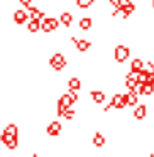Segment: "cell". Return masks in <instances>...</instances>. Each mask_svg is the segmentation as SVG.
<instances>
[{
  "label": "cell",
  "instance_id": "1",
  "mask_svg": "<svg viewBox=\"0 0 154 157\" xmlns=\"http://www.w3.org/2000/svg\"><path fill=\"white\" fill-rule=\"evenodd\" d=\"M49 64H51V68L54 69V71H61V69L66 68V58L61 54V52H56V54L51 56Z\"/></svg>",
  "mask_w": 154,
  "mask_h": 157
},
{
  "label": "cell",
  "instance_id": "2",
  "mask_svg": "<svg viewBox=\"0 0 154 157\" xmlns=\"http://www.w3.org/2000/svg\"><path fill=\"white\" fill-rule=\"evenodd\" d=\"M130 56V49L127 48V46H117L115 51H113V58H115L117 63H124L127 61Z\"/></svg>",
  "mask_w": 154,
  "mask_h": 157
},
{
  "label": "cell",
  "instance_id": "3",
  "mask_svg": "<svg viewBox=\"0 0 154 157\" xmlns=\"http://www.w3.org/2000/svg\"><path fill=\"white\" fill-rule=\"evenodd\" d=\"M0 140L7 145V149H17L19 147V140H17V137L15 135H10V133H7V132H4L2 133V137H0Z\"/></svg>",
  "mask_w": 154,
  "mask_h": 157
},
{
  "label": "cell",
  "instance_id": "4",
  "mask_svg": "<svg viewBox=\"0 0 154 157\" xmlns=\"http://www.w3.org/2000/svg\"><path fill=\"white\" fill-rule=\"evenodd\" d=\"M71 41H73L75 48L78 49L80 52H86L90 48H92V42H90V41H86V39H76L75 36H73V37H71Z\"/></svg>",
  "mask_w": 154,
  "mask_h": 157
},
{
  "label": "cell",
  "instance_id": "5",
  "mask_svg": "<svg viewBox=\"0 0 154 157\" xmlns=\"http://www.w3.org/2000/svg\"><path fill=\"white\" fill-rule=\"evenodd\" d=\"M112 106L115 110H122V108H125L127 106V101H125V95H113V98H112Z\"/></svg>",
  "mask_w": 154,
  "mask_h": 157
},
{
  "label": "cell",
  "instance_id": "6",
  "mask_svg": "<svg viewBox=\"0 0 154 157\" xmlns=\"http://www.w3.org/2000/svg\"><path fill=\"white\" fill-rule=\"evenodd\" d=\"M137 83H139V73L129 71V75L125 76V86H127V90H132Z\"/></svg>",
  "mask_w": 154,
  "mask_h": 157
},
{
  "label": "cell",
  "instance_id": "7",
  "mask_svg": "<svg viewBox=\"0 0 154 157\" xmlns=\"http://www.w3.org/2000/svg\"><path fill=\"white\" fill-rule=\"evenodd\" d=\"M29 21V14L26 12V9H17L14 12V22L15 24H24Z\"/></svg>",
  "mask_w": 154,
  "mask_h": 157
},
{
  "label": "cell",
  "instance_id": "8",
  "mask_svg": "<svg viewBox=\"0 0 154 157\" xmlns=\"http://www.w3.org/2000/svg\"><path fill=\"white\" fill-rule=\"evenodd\" d=\"M29 10V19H36V21H42L44 19V10L42 9H38V7H27Z\"/></svg>",
  "mask_w": 154,
  "mask_h": 157
},
{
  "label": "cell",
  "instance_id": "9",
  "mask_svg": "<svg viewBox=\"0 0 154 157\" xmlns=\"http://www.w3.org/2000/svg\"><path fill=\"white\" fill-rule=\"evenodd\" d=\"M90 96H92L93 103H98V105L105 101V91H102V90H92Z\"/></svg>",
  "mask_w": 154,
  "mask_h": 157
},
{
  "label": "cell",
  "instance_id": "10",
  "mask_svg": "<svg viewBox=\"0 0 154 157\" xmlns=\"http://www.w3.org/2000/svg\"><path fill=\"white\" fill-rule=\"evenodd\" d=\"M61 133V123L59 122H51L48 125V135H51V137H56V135H59Z\"/></svg>",
  "mask_w": 154,
  "mask_h": 157
},
{
  "label": "cell",
  "instance_id": "11",
  "mask_svg": "<svg viewBox=\"0 0 154 157\" xmlns=\"http://www.w3.org/2000/svg\"><path fill=\"white\" fill-rule=\"evenodd\" d=\"M147 115V106L146 105H139L134 108V117H136V120H144Z\"/></svg>",
  "mask_w": 154,
  "mask_h": 157
},
{
  "label": "cell",
  "instance_id": "12",
  "mask_svg": "<svg viewBox=\"0 0 154 157\" xmlns=\"http://www.w3.org/2000/svg\"><path fill=\"white\" fill-rule=\"evenodd\" d=\"M137 100H139V95H136L134 91L125 93V101H127V106H137Z\"/></svg>",
  "mask_w": 154,
  "mask_h": 157
},
{
  "label": "cell",
  "instance_id": "13",
  "mask_svg": "<svg viewBox=\"0 0 154 157\" xmlns=\"http://www.w3.org/2000/svg\"><path fill=\"white\" fill-rule=\"evenodd\" d=\"M41 29V21H36V19H29L27 22V31L31 32V34H36V32Z\"/></svg>",
  "mask_w": 154,
  "mask_h": 157
},
{
  "label": "cell",
  "instance_id": "14",
  "mask_svg": "<svg viewBox=\"0 0 154 157\" xmlns=\"http://www.w3.org/2000/svg\"><path fill=\"white\" fill-rule=\"evenodd\" d=\"M93 145L95 147H103L105 145V135L102 132H95L93 133Z\"/></svg>",
  "mask_w": 154,
  "mask_h": 157
},
{
  "label": "cell",
  "instance_id": "15",
  "mask_svg": "<svg viewBox=\"0 0 154 157\" xmlns=\"http://www.w3.org/2000/svg\"><path fill=\"white\" fill-rule=\"evenodd\" d=\"M68 88L69 90H76V91L81 88V81H80L78 76H71V78L68 79Z\"/></svg>",
  "mask_w": 154,
  "mask_h": 157
},
{
  "label": "cell",
  "instance_id": "16",
  "mask_svg": "<svg viewBox=\"0 0 154 157\" xmlns=\"http://www.w3.org/2000/svg\"><path fill=\"white\" fill-rule=\"evenodd\" d=\"M59 21H61V24L65 25V27H69L71 22H73V15L69 14V12H63L61 17H59Z\"/></svg>",
  "mask_w": 154,
  "mask_h": 157
},
{
  "label": "cell",
  "instance_id": "17",
  "mask_svg": "<svg viewBox=\"0 0 154 157\" xmlns=\"http://www.w3.org/2000/svg\"><path fill=\"white\" fill-rule=\"evenodd\" d=\"M78 25H80V29H81V31H88V29H92L93 21H92L90 17H83L81 21L78 22Z\"/></svg>",
  "mask_w": 154,
  "mask_h": 157
},
{
  "label": "cell",
  "instance_id": "18",
  "mask_svg": "<svg viewBox=\"0 0 154 157\" xmlns=\"http://www.w3.org/2000/svg\"><path fill=\"white\" fill-rule=\"evenodd\" d=\"M142 66H144V61L139 59V58H136V59H132V63H130V71L139 73L140 69H142Z\"/></svg>",
  "mask_w": 154,
  "mask_h": 157
},
{
  "label": "cell",
  "instance_id": "19",
  "mask_svg": "<svg viewBox=\"0 0 154 157\" xmlns=\"http://www.w3.org/2000/svg\"><path fill=\"white\" fill-rule=\"evenodd\" d=\"M140 93H142V95H147V96H149V95H152V93H154V85H152V83H142V90H140Z\"/></svg>",
  "mask_w": 154,
  "mask_h": 157
},
{
  "label": "cell",
  "instance_id": "20",
  "mask_svg": "<svg viewBox=\"0 0 154 157\" xmlns=\"http://www.w3.org/2000/svg\"><path fill=\"white\" fill-rule=\"evenodd\" d=\"M95 0H76V7L78 9H88L92 7V4Z\"/></svg>",
  "mask_w": 154,
  "mask_h": 157
},
{
  "label": "cell",
  "instance_id": "21",
  "mask_svg": "<svg viewBox=\"0 0 154 157\" xmlns=\"http://www.w3.org/2000/svg\"><path fill=\"white\" fill-rule=\"evenodd\" d=\"M4 132L10 133V135H15V137L19 135V128H17V125H14V123H9V125L5 127V130H4Z\"/></svg>",
  "mask_w": 154,
  "mask_h": 157
},
{
  "label": "cell",
  "instance_id": "22",
  "mask_svg": "<svg viewBox=\"0 0 154 157\" xmlns=\"http://www.w3.org/2000/svg\"><path fill=\"white\" fill-rule=\"evenodd\" d=\"M46 19H48V22L51 24L53 31H56V29L59 27V24H61V21H58V19H54V17H46Z\"/></svg>",
  "mask_w": 154,
  "mask_h": 157
},
{
  "label": "cell",
  "instance_id": "23",
  "mask_svg": "<svg viewBox=\"0 0 154 157\" xmlns=\"http://www.w3.org/2000/svg\"><path fill=\"white\" fill-rule=\"evenodd\" d=\"M142 69H144L146 73H154V63L146 61V63H144V66H142Z\"/></svg>",
  "mask_w": 154,
  "mask_h": 157
},
{
  "label": "cell",
  "instance_id": "24",
  "mask_svg": "<svg viewBox=\"0 0 154 157\" xmlns=\"http://www.w3.org/2000/svg\"><path fill=\"white\" fill-rule=\"evenodd\" d=\"M75 115H76V113H75V110L68 108V110L65 112V115H63V117H65L66 120H73V118H75Z\"/></svg>",
  "mask_w": 154,
  "mask_h": 157
},
{
  "label": "cell",
  "instance_id": "25",
  "mask_svg": "<svg viewBox=\"0 0 154 157\" xmlns=\"http://www.w3.org/2000/svg\"><path fill=\"white\" fill-rule=\"evenodd\" d=\"M21 4H22V7H24V9H27V7H31V5H32V0H21Z\"/></svg>",
  "mask_w": 154,
  "mask_h": 157
},
{
  "label": "cell",
  "instance_id": "26",
  "mask_svg": "<svg viewBox=\"0 0 154 157\" xmlns=\"http://www.w3.org/2000/svg\"><path fill=\"white\" fill-rule=\"evenodd\" d=\"M132 4V0H120L119 2V7H125V5Z\"/></svg>",
  "mask_w": 154,
  "mask_h": 157
},
{
  "label": "cell",
  "instance_id": "27",
  "mask_svg": "<svg viewBox=\"0 0 154 157\" xmlns=\"http://www.w3.org/2000/svg\"><path fill=\"white\" fill-rule=\"evenodd\" d=\"M109 2L113 5V7H119V2H120V0H109Z\"/></svg>",
  "mask_w": 154,
  "mask_h": 157
},
{
  "label": "cell",
  "instance_id": "28",
  "mask_svg": "<svg viewBox=\"0 0 154 157\" xmlns=\"http://www.w3.org/2000/svg\"><path fill=\"white\" fill-rule=\"evenodd\" d=\"M152 9H154V0H152Z\"/></svg>",
  "mask_w": 154,
  "mask_h": 157
}]
</instances>
